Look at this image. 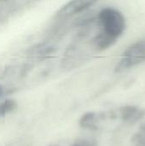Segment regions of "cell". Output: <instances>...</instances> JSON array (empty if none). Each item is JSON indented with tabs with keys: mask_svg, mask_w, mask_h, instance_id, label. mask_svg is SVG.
Here are the masks:
<instances>
[{
	"mask_svg": "<svg viewBox=\"0 0 145 146\" xmlns=\"http://www.w3.org/2000/svg\"><path fill=\"white\" fill-rule=\"evenodd\" d=\"M145 62V38L139 39L131 44L122 52L116 64V73H122Z\"/></svg>",
	"mask_w": 145,
	"mask_h": 146,
	"instance_id": "2",
	"label": "cell"
},
{
	"mask_svg": "<svg viewBox=\"0 0 145 146\" xmlns=\"http://www.w3.org/2000/svg\"><path fill=\"white\" fill-rule=\"evenodd\" d=\"M17 102L11 98H5L0 100V118H3L17 109Z\"/></svg>",
	"mask_w": 145,
	"mask_h": 146,
	"instance_id": "8",
	"label": "cell"
},
{
	"mask_svg": "<svg viewBox=\"0 0 145 146\" xmlns=\"http://www.w3.org/2000/svg\"><path fill=\"white\" fill-rule=\"evenodd\" d=\"M56 51L55 46H53L50 42L44 41L36 44L27 50V54L30 56L34 57H44L53 54Z\"/></svg>",
	"mask_w": 145,
	"mask_h": 146,
	"instance_id": "5",
	"label": "cell"
},
{
	"mask_svg": "<svg viewBox=\"0 0 145 146\" xmlns=\"http://www.w3.org/2000/svg\"><path fill=\"white\" fill-rule=\"evenodd\" d=\"M0 15H1V13H0Z\"/></svg>",
	"mask_w": 145,
	"mask_h": 146,
	"instance_id": "14",
	"label": "cell"
},
{
	"mask_svg": "<svg viewBox=\"0 0 145 146\" xmlns=\"http://www.w3.org/2000/svg\"><path fill=\"white\" fill-rule=\"evenodd\" d=\"M121 117L123 121L134 122L138 121L144 115V112L135 106H125L120 110Z\"/></svg>",
	"mask_w": 145,
	"mask_h": 146,
	"instance_id": "6",
	"label": "cell"
},
{
	"mask_svg": "<svg viewBox=\"0 0 145 146\" xmlns=\"http://www.w3.org/2000/svg\"><path fill=\"white\" fill-rule=\"evenodd\" d=\"M118 40L111 38L110 36L103 33V32L97 33L91 40V47L97 52H102L113 47Z\"/></svg>",
	"mask_w": 145,
	"mask_h": 146,
	"instance_id": "4",
	"label": "cell"
},
{
	"mask_svg": "<svg viewBox=\"0 0 145 146\" xmlns=\"http://www.w3.org/2000/svg\"><path fill=\"white\" fill-rule=\"evenodd\" d=\"M101 120H103V116L95 112H88L81 117L79 124L85 128L97 129Z\"/></svg>",
	"mask_w": 145,
	"mask_h": 146,
	"instance_id": "7",
	"label": "cell"
},
{
	"mask_svg": "<svg viewBox=\"0 0 145 146\" xmlns=\"http://www.w3.org/2000/svg\"><path fill=\"white\" fill-rule=\"evenodd\" d=\"M5 93H6V89H5V87H4L3 85L0 84V100L3 99V96L5 95Z\"/></svg>",
	"mask_w": 145,
	"mask_h": 146,
	"instance_id": "11",
	"label": "cell"
},
{
	"mask_svg": "<svg viewBox=\"0 0 145 146\" xmlns=\"http://www.w3.org/2000/svg\"><path fill=\"white\" fill-rule=\"evenodd\" d=\"M100 31L118 40L126 29V19L116 8L107 6L100 9L96 17Z\"/></svg>",
	"mask_w": 145,
	"mask_h": 146,
	"instance_id": "1",
	"label": "cell"
},
{
	"mask_svg": "<svg viewBox=\"0 0 145 146\" xmlns=\"http://www.w3.org/2000/svg\"><path fill=\"white\" fill-rule=\"evenodd\" d=\"M73 146H94V145L87 140H78Z\"/></svg>",
	"mask_w": 145,
	"mask_h": 146,
	"instance_id": "10",
	"label": "cell"
},
{
	"mask_svg": "<svg viewBox=\"0 0 145 146\" xmlns=\"http://www.w3.org/2000/svg\"><path fill=\"white\" fill-rule=\"evenodd\" d=\"M53 146H57V145H53Z\"/></svg>",
	"mask_w": 145,
	"mask_h": 146,
	"instance_id": "12",
	"label": "cell"
},
{
	"mask_svg": "<svg viewBox=\"0 0 145 146\" xmlns=\"http://www.w3.org/2000/svg\"><path fill=\"white\" fill-rule=\"evenodd\" d=\"M99 0H68L55 13V19L64 20L82 14L90 9Z\"/></svg>",
	"mask_w": 145,
	"mask_h": 146,
	"instance_id": "3",
	"label": "cell"
},
{
	"mask_svg": "<svg viewBox=\"0 0 145 146\" xmlns=\"http://www.w3.org/2000/svg\"><path fill=\"white\" fill-rule=\"evenodd\" d=\"M141 146H145V145H141Z\"/></svg>",
	"mask_w": 145,
	"mask_h": 146,
	"instance_id": "13",
	"label": "cell"
},
{
	"mask_svg": "<svg viewBox=\"0 0 145 146\" xmlns=\"http://www.w3.org/2000/svg\"><path fill=\"white\" fill-rule=\"evenodd\" d=\"M4 146H31V143H30V140L27 139V138L21 137V138H17L15 139L11 140Z\"/></svg>",
	"mask_w": 145,
	"mask_h": 146,
	"instance_id": "9",
	"label": "cell"
}]
</instances>
